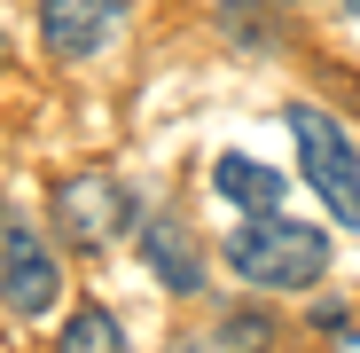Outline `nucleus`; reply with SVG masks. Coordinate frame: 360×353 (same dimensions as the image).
Segmentation results:
<instances>
[{
    "label": "nucleus",
    "mask_w": 360,
    "mask_h": 353,
    "mask_svg": "<svg viewBox=\"0 0 360 353\" xmlns=\"http://www.w3.org/2000/svg\"><path fill=\"white\" fill-rule=\"evenodd\" d=\"M0 63H8V32H0Z\"/></svg>",
    "instance_id": "9"
},
{
    "label": "nucleus",
    "mask_w": 360,
    "mask_h": 353,
    "mask_svg": "<svg viewBox=\"0 0 360 353\" xmlns=\"http://www.w3.org/2000/svg\"><path fill=\"white\" fill-rule=\"evenodd\" d=\"M134 0H39V47L55 63H94L110 47V32L126 24Z\"/></svg>",
    "instance_id": "5"
},
{
    "label": "nucleus",
    "mask_w": 360,
    "mask_h": 353,
    "mask_svg": "<svg viewBox=\"0 0 360 353\" xmlns=\"http://www.w3.org/2000/svg\"><path fill=\"white\" fill-rule=\"evenodd\" d=\"M345 16H360V0H345Z\"/></svg>",
    "instance_id": "10"
},
{
    "label": "nucleus",
    "mask_w": 360,
    "mask_h": 353,
    "mask_svg": "<svg viewBox=\"0 0 360 353\" xmlns=\"http://www.w3.org/2000/svg\"><path fill=\"white\" fill-rule=\"evenodd\" d=\"M219 259L251 290H306L329 275V235L290 220V212H243L235 235H219Z\"/></svg>",
    "instance_id": "1"
},
{
    "label": "nucleus",
    "mask_w": 360,
    "mask_h": 353,
    "mask_svg": "<svg viewBox=\"0 0 360 353\" xmlns=\"http://www.w3.org/2000/svg\"><path fill=\"white\" fill-rule=\"evenodd\" d=\"M134 220H141V204H134V189L117 173H71V181H55V235L71 252H110Z\"/></svg>",
    "instance_id": "3"
},
{
    "label": "nucleus",
    "mask_w": 360,
    "mask_h": 353,
    "mask_svg": "<svg viewBox=\"0 0 360 353\" xmlns=\"http://www.w3.org/2000/svg\"><path fill=\"white\" fill-rule=\"evenodd\" d=\"M55 353H134V345H126V330H117L110 306H79L63 322V337H55Z\"/></svg>",
    "instance_id": "8"
},
{
    "label": "nucleus",
    "mask_w": 360,
    "mask_h": 353,
    "mask_svg": "<svg viewBox=\"0 0 360 353\" xmlns=\"http://www.w3.org/2000/svg\"><path fill=\"white\" fill-rule=\"evenodd\" d=\"M290 142H297V173H306V189L329 204V220L360 228V149H352V134L321 102H290Z\"/></svg>",
    "instance_id": "2"
},
{
    "label": "nucleus",
    "mask_w": 360,
    "mask_h": 353,
    "mask_svg": "<svg viewBox=\"0 0 360 353\" xmlns=\"http://www.w3.org/2000/svg\"><path fill=\"white\" fill-rule=\"evenodd\" d=\"M0 299L8 314H47L63 299V259L24 212H0Z\"/></svg>",
    "instance_id": "4"
},
{
    "label": "nucleus",
    "mask_w": 360,
    "mask_h": 353,
    "mask_svg": "<svg viewBox=\"0 0 360 353\" xmlns=\"http://www.w3.org/2000/svg\"><path fill=\"white\" fill-rule=\"evenodd\" d=\"M212 189H219L235 212H282L290 173H274V165H259V157H243V149H227V157L212 165Z\"/></svg>",
    "instance_id": "7"
},
{
    "label": "nucleus",
    "mask_w": 360,
    "mask_h": 353,
    "mask_svg": "<svg viewBox=\"0 0 360 353\" xmlns=\"http://www.w3.org/2000/svg\"><path fill=\"white\" fill-rule=\"evenodd\" d=\"M141 259L165 290H180V299H196L204 290V252H196V235L180 228V220H149L141 228Z\"/></svg>",
    "instance_id": "6"
}]
</instances>
